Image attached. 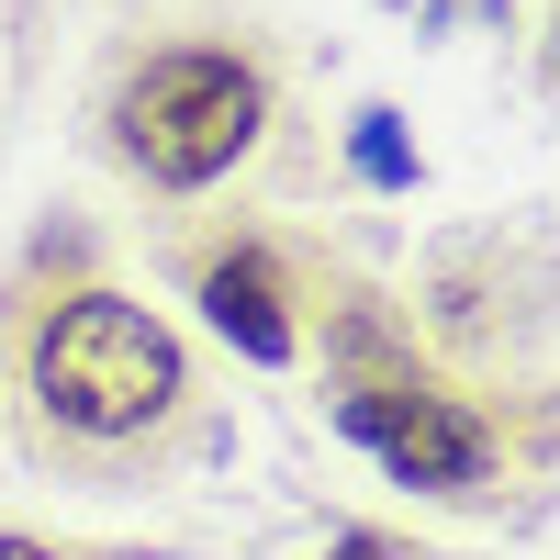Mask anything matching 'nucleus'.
Masks as SVG:
<instances>
[{
	"mask_svg": "<svg viewBox=\"0 0 560 560\" xmlns=\"http://www.w3.org/2000/svg\"><path fill=\"white\" fill-rule=\"evenodd\" d=\"M34 382H45V404H57L68 427L124 438V427H147V415H168V393H179V348H168V325H158L147 303L79 292L57 325H45Z\"/></svg>",
	"mask_w": 560,
	"mask_h": 560,
	"instance_id": "nucleus-1",
	"label": "nucleus"
},
{
	"mask_svg": "<svg viewBox=\"0 0 560 560\" xmlns=\"http://www.w3.org/2000/svg\"><path fill=\"white\" fill-rule=\"evenodd\" d=\"M124 147L147 158L168 191H202L213 168H236L258 147V79L236 57H158L147 79L124 90Z\"/></svg>",
	"mask_w": 560,
	"mask_h": 560,
	"instance_id": "nucleus-2",
	"label": "nucleus"
},
{
	"mask_svg": "<svg viewBox=\"0 0 560 560\" xmlns=\"http://www.w3.org/2000/svg\"><path fill=\"white\" fill-rule=\"evenodd\" d=\"M337 427L359 438V448H382L404 482H427V493H459V482H482V427L459 404H438V393H404V382H382V393H348L337 404Z\"/></svg>",
	"mask_w": 560,
	"mask_h": 560,
	"instance_id": "nucleus-3",
	"label": "nucleus"
},
{
	"mask_svg": "<svg viewBox=\"0 0 560 560\" xmlns=\"http://www.w3.org/2000/svg\"><path fill=\"white\" fill-rule=\"evenodd\" d=\"M202 303H213V325H224L247 359H269V370L292 359V314H280V280H269V258H258V247L213 258V269H202Z\"/></svg>",
	"mask_w": 560,
	"mask_h": 560,
	"instance_id": "nucleus-4",
	"label": "nucleus"
},
{
	"mask_svg": "<svg viewBox=\"0 0 560 560\" xmlns=\"http://www.w3.org/2000/svg\"><path fill=\"white\" fill-rule=\"evenodd\" d=\"M359 179H382V191H404V179H415V147H404L393 113H359Z\"/></svg>",
	"mask_w": 560,
	"mask_h": 560,
	"instance_id": "nucleus-5",
	"label": "nucleus"
},
{
	"mask_svg": "<svg viewBox=\"0 0 560 560\" xmlns=\"http://www.w3.org/2000/svg\"><path fill=\"white\" fill-rule=\"evenodd\" d=\"M325 560H404L393 538H370V527H348V538H325Z\"/></svg>",
	"mask_w": 560,
	"mask_h": 560,
	"instance_id": "nucleus-6",
	"label": "nucleus"
},
{
	"mask_svg": "<svg viewBox=\"0 0 560 560\" xmlns=\"http://www.w3.org/2000/svg\"><path fill=\"white\" fill-rule=\"evenodd\" d=\"M0 560H57V549H34V538H0Z\"/></svg>",
	"mask_w": 560,
	"mask_h": 560,
	"instance_id": "nucleus-7",
	"label": "nucleus"
}]
</instances>
